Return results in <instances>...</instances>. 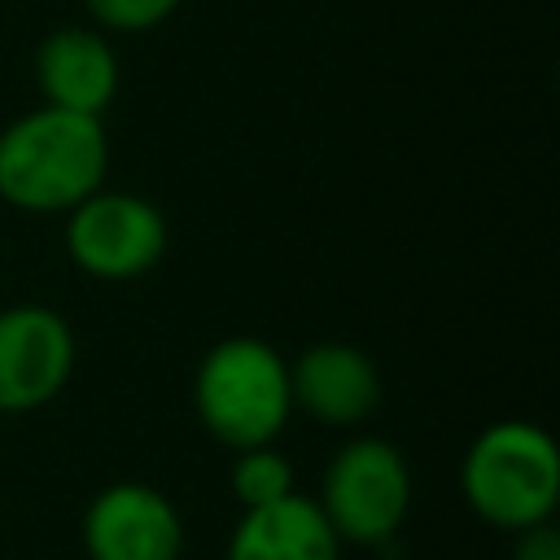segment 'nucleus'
Listing matches in <instances>:
<instances>
[{"label":"nucleus","instance_id":"obj_1","mask_svg":"<svg viewBox=\"0 0 560 560\" xmlns=\"http://www.w3.org/2000/svg\"><path fill=\"white\" fill-rule=\"evenodd\" d=\"M109 175L105 118L35 105L0 127V201L22 214H66Z\"/></svg>","mask_w":560,"mask_h":560},{"label":"nucleus","instance_id":"obj_2","mask_svg":"<svg viewBox=\"0 0 560 560\" xmlns=\"http://www.w3.org/2000/svg\"><path fill=\"white\" fill-rule=\"evenodd\" d=\"M192 411L228 451L276 442L293 416L289 359L254 332L219 337L192 372Z\"/></svg>","mask_w":560,"mask_h":560},{"label":"nucleus","instance_id":"obj_3","mask_svg":"<svg viewBox=\"0 0 560 560\" xmlns=\"http://www.w3.org/2000/svg\"><path fill=\"white\" fill-rule=\"evenodd\" d=\"M464 503L494 529H529L556 516L560 503V451L534 420L486 424L459 464Z\"/></svg>","mask_w":560,"mask_h":560},{"label":"nucleus","instance_id":"obj_4","mask_svg":"<svg viewBox=\"0 0 560 560\" xmlns=\"http://www.w3.org/2000/svg\"><path fill=\"white\" fill-rule=\"evenodd\" d=\"M319 512L346 547H385L411 512V464L389 438H350L319 481Z\"/></svg>","mask_w":560,"mask_h":560},{"label":"nucleus","instance_id":"obj_5","mask_svg":"<svg viewBox=\"0 0 560 560\" xmlns=\"http://www.w3.org/2000/svg\"><path fill=\"white\" fill-rule=\"evenodd\" d=\"M166 214L127 188H96L66 210V258L92 280H140L166 254Z\"/></svg>","mask_w":560,"mask_h":560},{"label":"nucleus","instance_id":"obj_6","mask_svg":"<svg viewBox=\"0 0 560 560\" xmlns=\"http://www.w3.org/2000/svg\"><path fill=\"white\" fill-rule=\"evenodd\" d=\"M74 359L79 341L57 306H0V416H26L48 407L70 385Z\"/></svg>","mask_w":560,"mask_h":560},{"label":"nucleus","instance_id":"obj_7","mask_svg":"<svg viewBox=\"0 0 560 560\" xmlns=\"http://www.w3.org/2000/svg\"><path fill=\"white\" fill-rule=\"evenodd\" d=\"M88 560H179L184 516L149 481H114L83 512Z\"/></svg>","mask_w":560,"mask_h":560},{"label":"nucleus","instance_id":"obj_8","mask_svg":"<svg viewBox=\"0 0 560 560\" xmlns=\"http://www.w3.org/2000/svg\"><path fill=\"white\" fill-rule=\"evenodd\" d=\"M289 394L293 411L328 429H359L381 407V372L354 341H311L289 363Z\"/></svg>","mask_w":560,"mask_h":560},{"label":"nucleus","instance_id":"obj_9","mask_svg":"<svg viewBox=\"0 0 560 560\" xmlns=\"http://www.w3.org/2000/svg\"><path fill=\"white\" fill-rule=\"evenodd\" d=\"M35 83H39L44 105L105 118V109L118 96L122 66H118V52H114V44L101 26L66 22V26H52L39 39Z\"/></svg>","mask_w":560,"mask_h":560},{"label":"nucleus","instance_id":"obj_10","mask_svg":"<svg viewBox=\"0 0 560 560\" xmlns=\"http://www.w3.org/2000/svg\"><path fill=\"white\" fill-rule=\"evenodd\" d=\"M346 542L332 534L319 503L302 490L245 508L228 534L223 560H341Z\"/></svg>","mask_w":560,"mask_h":560},{"label":"nucleus","instance_id":"obj_11","mask_svg":"<svg viewBox=\"0 0 560 560\" xmlns=\"http://www.w3.org/2000/svg\"><path fill=\"white\" fill-rule=\"evenodd\" d=\"M228 486H232V499L245 512V508H262V503H276L284 494H293L298 490V477H293L289 455L276 442H262V446L232 451Z\"/></svg>","mask_w":560,"mask_h":560},{"label":"nucleus","instance_id":"obj_12","mask_svg":"<svg viewBox=\"0 0 560 560\" xmlns=\"http://www.w3.org/2000/svg\"><path fill=\"white\" fill-rule=\"evenodd\" d=\"M184 0H83L92 26H101L105 35H144L153 26H162Z\"/></svg>","mask_w":560,"mask_h":560},{"label":"nucleus","instance_id":"obj_13","mask_svg":"<svg viewBox=\"0 0 560 560\" xmlns=\"http://www.w3.org/2000/svg\"><path fill=\"white\" fill-rule=\"evenodd\" d=\"M512 560H560V529L551 521L512 534Z\"/></svg>","mask_w":560,"mask_h":560}]
</instances>
